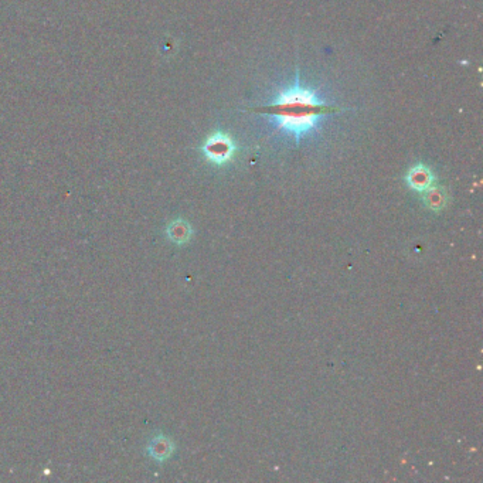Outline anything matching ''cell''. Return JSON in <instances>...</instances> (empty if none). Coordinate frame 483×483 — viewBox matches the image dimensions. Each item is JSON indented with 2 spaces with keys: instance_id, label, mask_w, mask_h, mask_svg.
Here are the masks:
<instances>
[{
  "instance_id": "1",
  "label": "cell",
  "mask_w": 483,
  "mask_h": 483,
  "mask_svg": "<svg viewBox=\"0 0 483 483\" xmlns=\"http://www.w3.org/2000/svg\"><path fill=\"white\" fill-rule=\"evenodd\" d=\"M247 111L270 116L278 131L291 135L299 143L306 135L318 129L323 116L346 111V108L322 101L316 91L301 84L298 72L294 85L282 89L272 102Z\"/></svg>"
},
{
  "instance_id": "2",
  "label": "cell",
  "mask_w": 483,
  "mask_h": 483,
  "mask_svg": "<svg viewBox=\"0 0 483 483\" xmlns=\"http://www.w3.org/2000/svg\"><path fill=\"white\" fill-rule=\"evenodd\" d=\"M235 150H237L235 142L226 132H216L210 135L201 146L204 157L209 162L218 166L228 163L233 159Z\"/></svg>"
},
{
  "instance_id": "3",
  "label": "cell",
  "mask_w": 483,
  "mask_h": 483,
  "mask_svg": "<svg viewBox=\"0 0 483 483\" xmlns=\"http://www.w3.org/2000/svg\"><path fill=\"white\" fill-rule=\"evenodd\" d=\"M434 182L435 177L433 170L423 163L413 166L406 174V183L409 184V187L418 193H424L426 190H428L434 184Z\"/></svg>"
},
{
  "instance_id": "4",
  "label": "cell",
  "mask_w": 483,
  "mask_h": 483,
  "mask_svg": "<svg viewBox=\"0 0 483 483\" xmlns=\"http://www.w3.org/2000/svg\"><path fill=\"white\" fill-rule=\"evenodd\" d=\"M423 201L427 209L433 211H441L448 203L447 190L443 186H431L428 190L424 191Z\"/></svg>"
},
{
  "instance_id": "5",
  "label": "cell",
  "mask_w": 483,
  "mask_h": 483,
  "mask_svg": "<svg viewBox=\"0 0 483 483\" xmlns=\"http://www.w3.org/2000/svg\"><path fill=\"white\" fill-rule=\"evenodd\" d=\"M167 237L174 244H186L191 238V226L184 220H176L169 224Z\"/></svg>"
},
{
  "instance_id": "6",
  "label": "cell",
  "mask_w": 483,
  "mask_h": 483,
  "mask_svg": "<svg viewBox=\"0 0 483 483\" xmlns=\"http://www.w3.org/2000/svg\"><path fill=\"white\" fill-rule=\"evenodd\" d=\"M173 453V443L166 437L155 438L149 445V454L153 460L162 462L166 461Z\"/></svg>"
}]
</instances>
